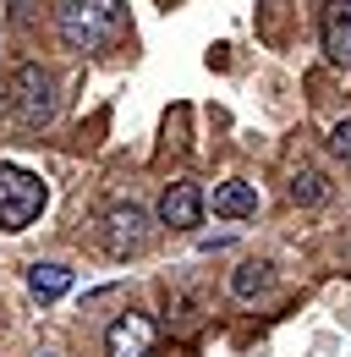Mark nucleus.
Segmentation results:
<instances>
[{
	"label": "nucleus",
	"mask_w": 351,
	"mask_h": 357,
	"mask_svg": "<svg viewBox=\"0 0 351 357\" xmlns=\"http://www.w3.org/2000/svg\"><path fill=\"white\" fill-rule=\"evenodd\" d=\"M318 39H324V50H329V61L351 66V0H329V6H324Z\"/></svg>",
	"instance_id": "nucleus-7"
},
{
	"label": "nucleus",
	"mask_w": 351,
	"mask_h": 357,
	"mask_svg": "<svg viewBox=\"0 0 351 357\" xmlns=\"http://www.w3.org/2000/svg\"><path fill=\"white\" fill-rule=\"evenodd\" d=\"M148 215L137 209V204H110L104 209V225H99V236H104V253L110 259H132V253H143L148 248Z\"/></svg>",
	"instance_id": "nucleus-4"
},
{
	"label": "nucleus",
	"mask_w": 351,
	"mask_h": 357,
	"mask_svg": "<svg viewBox=\"0 0 351 357\" xmlns=\"http://www.w3.org/2000/svg\"><path fill=\"white\" fill-rule=\"evenodd\" d=\"M214 215L219 220H253L258 215V187L253 181H219L214 187Z\"/></svg>",
	"instance_id": "nucleus-8"
},
{
	"label": "nucleus",
	"mask_w": 351,
	"mask_h": 357,
	"mask_svg": "<svg viewBox=\"0 0 351 357\" xmlns=\"http://www.w3.org/2000/svg\"><path fill=\"white\" fill-rule=\"evenodd\" d=\"M55 28H61V39L72 50L99 55V50L121 45V33H127V0H66L61 17H55Z\"/></svg>",
	"instance_id": "nucleus-1"
},
{
	"label": "nucleus",
	"mask_w": 351,
	"mask_h": 357,
	"mask_svg": "<svg viewBox=\"0 0 351 357\" xmlns=\"http://www.w3.org/2000/svg\"><path fill=\"white\" fill-rule=\"evenodd\" d=\"M329 154H335V160H346V165H351V116H346V121H335V127H329Z\"/></svg>",
	"instance_id": "nucleus-12"
},
{
	"label": "nucleus",
	"mask_w": 351,
	"mask_h": 357,
	"mask_svg": "<svg viewBox=\"0 0 351 357\" xmlns=\"http://www.w3.org/2000/svg\"><path fill=\"white\" fill-rule=\"evenodd\" d=\"M28 291H33L39 303H61V297L72 291V269L66 264H33L28 269Z\"/></svg>",
	"instance_id": "nucleus-9"
},
{
	"label": "nucleus",
	"mask_w": 351,
	"mask_h": 357,
	"mask_svg": "<svg viewBox=\"0 0 351 357\" xmlns=\"http://www.w3.org/2000/svg\"><path fill=\"white\" fill-rule=\"evenodd\" d=\"M203 209H209V198H203L198 181H171L165 198H159V225H171V231H198V225H203Z\"/></svg>",
	"instance_id": "nucleus-5"
},
{
	"label": "nucleus",
	"mask_w": 351,
	"mask_h": 357,
	"mask_svg": "<svg viewBox=\"0 0 351 357\" xmlns=\"http://www.w3.org/2000/svg\"><path fill=\"white\" fill-rule=\"evenodd\" d=\"M324 192H329V187H324V176H318L313 165H302V171L291 176V204H324Z\"/></svg>",
	"instance_id": "nucleus-11"
},
{
	"label": "nucleus",
	"mask_w": 351,
	"mask_h": 357,
	"mask_svg": "<svg viewBox=\"0 0 351 357\" xmlns=\"http://www.w3.org/2000/svg\"><path fill=\"white\" fill-rule=\"evenodd\" d=\"M269 280H274V275H269V264H258V259H253V264H242L236 275H231V291H236L242 303H253L258 291H269Z\"/></svg>",
	"instance_id": "nucleus-10"
},
{
	"label": "nucleus",
	"mask_w": 351,
	"mask_h": 357,
	"mask_svg": "<svg viewBox=\"0 0 351 357\" xmlns=\"http://www.w3.org/2000/svg\"><path fill=\"white\" fill-rule=\"evenodd\" d=\"M6 110H11V121L17 127H49V116H55V77L44 72L39 61H28V66H17L11 77H6Z\"/></svg>",
	"instance_id": "nucleus-2"
},
{
	"label": "nucleus",
	"mask_w": 351,
	"mask_h": 357,
	"mask_svg": "<svg viewBox=\"0 0 351 357\" xmlns=\"http://www.w3.org/2000/svg\"><path fill=\"white\" fill-rule=\"evenodd\" d=\"M49 204L44 176L22 171V165H0V231H28Z\"/></svg>",
	"instance_id": "nucleus-3"
},
{
	"label": "nucleus",
	"mask_w": 351,
	"mask_h": 357,
	"mask_svg": "<svg viewBox=\"0 0 351 357\" xmlns=\"http://www.w3.org/2000/svg\"><path fill=\"white\" fill-rule=\"evenodd\" d=\"M154 319L148 313H121L110 330H104V352L110 357H148L154 352Z\"/></svg>",
	"instance_id": "nucleus-6"
}]
</instances>
